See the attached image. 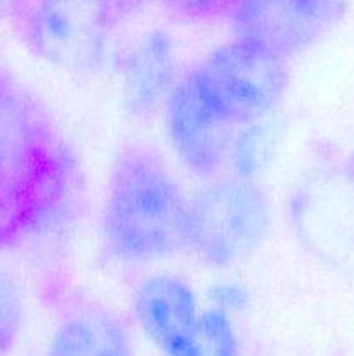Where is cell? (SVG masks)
Returning <instances> with one entry per match:
<instances>
[{"mask_svg":"<svg viewBox=\"0 0 354 356\" xmlns=\"http://www.w3.org/2000/svg\"><path fill=\"white\" fill-rule=\"evenodd\" d=\"M76 183L78 163L47 108L0 68V252L58 222Z\"/></svg>","mask_w":354,"mask_h":356,"instance_id":"obj_1","label":"cell"},{"mask_svg":"<svg viewBox=\"0 0 354 356\" xmlns=\"http://www.w3.org/2000/svg\"><path fill=\"white\" fill-rule=\"evenodd\" d=\"M189 198L160 152L128 143L108 176L101 238L121 263H153L189 245Z\"/></svg>","mask_w":354,"mask_h":356,"instance_id":"obj_2","label":"cell"},{"mask_svg":"<svg viewBox=\"0 0 354 356\" xmlns=\"http://www.w3.org/2000/svg\"><path fill=\"white\" fill-rule=\"evenodd\" d=\"M201 103L228 125H252L283 99L287 61L242 40L214 49L186 72Z\"/></svg>","mask_w":354,"mask_h":356,"instance_id":"obj_3","label":"cell"},{"mask_svg":"<svg viewBox=\"0 0 354 356\" xmlns=\"http://www.w3.org/2000/svg\"><path fill=\"white\" fill-rule=\"evenodd\" d=\"M9 17L31 54L76 75L101 68L117 26L103 0H16Z\"/></svg>","mask_w":354,"mask_h":356,"instance_id":"obj_4","label":"cell"},{"mask_svg":"<svg viewBox=\"0 0 354 356\" xmlns=\"http://www.w3.org/2000/svg\"><path fill=\"white\" fill-rule=\"evenodd\" d=\"M189 249L214 268L246 259L266 238L269 200L253 177L214 176L189 200Z\"/></svg>","mask_w":354,"mask_h":356,"instance_id":"obj_5","label":"cell"},{"mask_svg":"<svg viewBox=\"0 0 354 356\" xmlns=\"http://www.w3.org/2000/svg\"><path fill=\"white\" fill-rule=\"evenodd\" d=\"M288 225L298 245L333 270H354V159L312 165L288 197Z\"/></svg>","mask_w":354,"mask_h":356,"instance_id":"obj_6","label":"cell"},{"mask_svg":"<svg viewBox=\"0 0 354 356\" xmlns=\"http://www.w3.org/2000/svg\"><path fill=\"white\" fill-rule=\"evenodd\" d=\"M335 10V0H239L229 19L236 40L287 61L321 37Z\"/></svg>","mask_w":354,"mask_h":356,"instance_id":"obj_7","label":"cell"},{"mask_svg":"<svg viewBox=\"0 0 354 356\" xmlns=\"http://www.w3.org/2000/svg\"><path fill=\"white\" fill-rule=\"evenodd\" d=\"M170 146L179 162L194 176H217L229 149L231 125L215 117L200 101L189 79L179 76L165 101Z\"/></svg>","mask_w":354,"mask_h":356,"instance_id":"obj_8","label":"cell"},{"mask_svg":"<svg viewBox=\"0 0 354 356\" xmlns=\"http://www.w3.org/2000/svg\"><path fill=\"white\" fill-rule=\"evenodd\" d=\"M134 313L146 337L165 356L180 355L200 316L194 292L170 273L149 277L139 285Z\"/></svg>","mask_w":354,"mask_h":356,"instance_id":"obj_9","label":"cell"},{"mask_svg":"<svg viewBox=\"0 0 354 356\" xmlns=\"http://www.w3.org/2000/svg\"><path fill=\"white\" fill-rule=\"evenodd\" d=\"M121 90L125 110L135 118L151 115L165 104L177 82L176 52L170 37L151 31L121 59Z\"/></svg>","mask_w":354,"mask_h":356,"instance_id":"obj_10","label":"cell"},{"mask_svg":"<svg viewBox=\"0 0 354 356\" xmlns=\"http://www.w3.org/2000/svg\"><path fill=\"white\" fill-rule=\"evenodd\" d=\"M45 356H132L130 337L113 312L83 305L62 318Z\"/></svg>","mask_w":354,"mask_h":356,"instance_id":"obj_11","label":"cell"},{"mask_svg":"<svg viewBox=\"0 0 354 356\" xmlns=\"http://www.w3.org/2000/svg\"><path fill=\"white\" fill-rule=\"evenodd\" d=\"M179 356H238V337L228 313L215 306L201 313Z\"/></svg>","mask_w":354,"mask_h":356,"instance_id":"obj_12","label":"cell"},{"mask_svg":"<svg viewBox=\"0 0 354 356\" xmlns=\"http://www.w3.org/2000/svg\"><path fill=\"white\" fill-rule=\"evenodd\" d=\"M23 322V302L12 278L0 270V356L9 353Z\"/></svg>","mask_w":354,"mask_h":356,"instance_id":"obj_13","label":"cell"},{"mask_svg":"<svg viewBox=\"0 0 354 356\" xmlns=\"http://www.w3.org/2000/svg\"><path fill=\"white\" fill-rule=\"evenodd\" d=\"M239 0H163L167 13L184 23H210L229 17Z\"/></svg>","mask_w":354,"mask_h":356,"instance_id":"obj_14","label":"cell"},{"mask_svg":"<svg viewBox=\"0 0 354 356\" xmlns=\"http://www.w3.org/2000/svg\"><path fill=\"white\" fill-rule=\"evenodd\" d=\"M212 301H214L215 308L222 309V312H239L246 306L248 296L243 291V287L233 284L219 285L212 291Z\"/></svg>","mask_w":354,"mask_h":356,"instance_id":"obj_15","label":"cell"},{"mask_svg":"<svg viewBox=\"0 0 354 356\" xmlns=\"http://www.w3.org/2000/svg\"><path fill=\"white\" fill-rule=\"evenodd\" d=\"M106 3V7L110 9L111 16H113L115 23H120L124 17H127L128 14L134 13L135 9L146 3L148 0H103Z\"/></svg>","mask_w":354,"mask_h":356,"instance_id":"obj_16","label":"cell"},{"mask_svg":"<svg viewBox=\"0 0 354 356\" xmlns=\"http://www.w3.org/2000/svg\"><path fill=\"white\" fill-rule=\"evenodd\" d=\"M16 0H0V19L6 16H10V10H12Z\"/></svg>","mask_w":354,"mask_h":356,"instance_id":"obj_17","label":"cell"}]
</instances>
